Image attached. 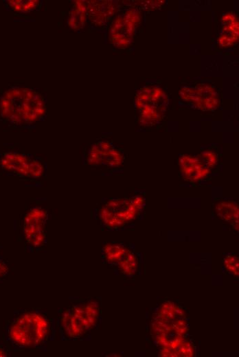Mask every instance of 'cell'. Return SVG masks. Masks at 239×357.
I'll use <instances>...</instances> for the list:
<instances>
[{
    "label": "cell",
    "instance_id": "cell-1",
    "mask_svg": "<svg viewBox=\"0 0 239 357\" xmlns=\"http://www.w3.org/2000/svg\"><path fill=\"white\" fill-rule=\"evenodd\" d=\"M45 101L39 92L25 87H12L0 97V117L16 126H27L42 119Z\"/></svg>",
    "mask_w": 239,
    "mask_h": 357
},
{
    "label": "cell",
    "instance_id": "cell-2",
    "mask_svg": "<svg viewBox=\"0 0 239 357\" xmlns=\"http://www.w3.org/2000/svg\"><path fill=\"white\" fill-rule=\"evenodd\" d=\"M50 324L38 311H25L16 316L7 329V338L19 349H35L47 340Z\"/></svg>",
    "mask_w": 239,
    "mask_h": 357
},
{
    "label": "cell",
    "instance_id": "cell-3",
    "mask_svg": "<svg viewBox=\"0 0 239 357\" xmlns=\"http://www.w3.org/2000/svg\"><path fill=\"white\" fill-rule=\"evenodd\" d=\"M99 315L100 308L96 301L73 304L61 314L60 328L66 338H81L96 325Z\"/></svg>",
    "mask_w": 239,
    "mask_h": 357
},
{
    "label": "cell",
    "instance_id": "cell-4",
    "mask_svg": "<svg viewBox=\"0 0 239 357\" xmlns=\"http://www.w3.org/2000/svg\"><path fill=\"white\" fill-rule=\"evenodd\" d=\"M144 203L141 196L110 200L100 209V220L109 229L122 227L137 217Z\"/></svg>",
    "mask_w": 239,
    "mask_h": 357
},
{
    "label": "cell",
    "instance_id": "cell-5",
    "mask_svg": "<svg viewBox=\"0 0 239 357\" xmlns=\"http://www.w3.org/2000/svg\"><path fill=\"white\" fill-rule=\"evenodd\" d=\"M0 168L5 173L26 178H38L45 173L41 160L18 152L1 154Z\"/></svg>",
    "mask_w": 239,
    "mask_h": 357
},
{
    "label": "cell",
    "instance_id": "cell-6",
    "mask_svg": "<svg viewBox=\"0 0 239 357\" xmlns=\"http://www.w3.org/2000/svg\"><path fill=\"white\" fill-rule=\"evenodd\" d=\"M136 103L141 123L146 126L154 125L161 118L165 96L159 89H149L137 96Z\"/></svg>",
    "mask_w": 239,
    "mask_h": 357
},
{
    "label": "cell",
    "instance_id": "cell-7",
    "mask_svg": "<svg viewBox=\"0 0 239 357\" xmlns=\"http://www.w3.org/2000/svg\"><path fill=\"white\" fill-rule=\"evenodd\" d=\"M47 218L46 211L39 207L30 209L24 217V238L34 247H39L43 244Z\"/></svg>",
    "mask_w": 239,
    "mask_h": 357
},
{
    "label": "cell",
    "instance_id": "cell-8",
    "mask_svg": "<svg viewBox=\"0 0 239 357\" xmlns=\"http://www.w3.org/2000/svg\"><path fill=\"white\" fill-rule=\"evenodd\" d=\"M133 11H126L118 15L111 23L109 29V39L118 48L126 47L133 40L135 30V19Z\"/></svg>",
    "mask_w": 239,
    "mask_h": 357
},
{
    "label": "cell",
    "instance_id": "cell-9",
    "mask_svg": "<svg viewBox=\"0 0 239 357\" xmlns=\"http://www.w3.org/2000/svg\"><path fill=\"white\" fill-rule=\"evenodd\" d=\"M87 162L91 165L116 168L122 165L123 156L111 143L99 141L89 149L87 155Z\"/></svg>",
    "mask_w": 239,
    "mask_h": 357
},
{
    "label": "cell",
    "instance_id": "cell-10",
    "mask_svg": "<svg viewBox=\"0 0 239 357\" xmlns=\"http://www.w3.org/2000/svg\"><path fill=\"white\" fill-rule=\"evenodd\" d=\"M179 168L183 178L191 183L206 179L211 173L198 157L190 154L179 157Z\"/></svg>",
    "mask_w": 239,
    "mask_h": 357
},
{
    "label": "cell",
    "instance_id": "cell-11",
    "mask_svg": "<svg viewBox=\"0 0 239 357\" xmlns=\"http://www.w3.org/2000/svg\"><path fill=\"white\" fill-rule=\"evenodd\" d=\"M115 8L108 1H92L87 5V12L89 20L95 25H103L114 14Z\"/></svg>",
    "mask_w": 239,
    "mask_h": 357
},
{
    "label": "cell",
    "instance_id": "cell-12",
    "mask_svg": "<svg viewBox=\"0 0 239 357\" xmlns=\"http://www.w3.org/2000/svg\"><path fill=\"white\" fill-rule=\"evenodd\" d=\"M215 211L223 220L231 224L234 229H238V205L233 200H222L215 206Z\"/></svg>",
    "mask_w": 239,
    "mask_h": 357
},
{
    "label": "cell",
    "instance_id": "cell-13",
    "mask_svg": "<svg viewBox=\"0 0 239 357\" xmlns=\"http://www.w3.org/2000/svg\"><path fill=\"white\" fill-rule=\"evenodd\" d=\"M87 16V4L76 1L69 11L67 25L73 30H80L84 26Z\"/></svg>",
    "mask_w": 239,
    "mask_h": 357
},
{
    "label": "cell",
    "instance_id": "cell-14",
    "mask_svg": "<svg viewBox=\"0 0 239 357\" xmlns=\"http://www.w3.org/2000/svg\"><path fill=\"white\" fill-rule=\"evenodd\" d=\"M116 264L120 273L126 275H134L137 272L139 261L137 255L127 249L124 257Z\"/></svg>",
    "mask_w": 239,
    "mask_h": 357
},
{
    "label": "cell",
    "instance_id": "cell-15",
    "mask_svg": "<svg viewBox=\"0 0 239 357\" xmlns=\"http://www.w3.org/2000/svg\"><path fill=\"white\" fill-rule=\"evenodd\" d=\"M127 248L118 243H107L102 248L104 258L110 264H117L125 255Z\"/></svg>",
    "mask_w": 239,
    "mask_h": 357
},
{
    "label": "cell",
    "instance_id": "cell-16",
    "mask_svg": "<svg viewBox=\"0 0 239 357\" xmlns=\"http://www.w3.org/2000/svg\"><path fill=\"white\" fill-rule=\"evenodd\" d=\"M6 4L14 12L26 13L36 10L41 3L38 1H8Z\"/></svg>",
    "mask_w": 239,
    "mask_h": 357
},
{
    "label": "cell",
    "instance_id": "cell-17",
    "mask_svg": "<svg viewBox=\"0 0 239 357\" xmlns=\"http://www.w3.org/2000/svg\"><path fill=\"white\" fill-rule=\"evenodd\" d=\"M175 303L172 301H166L160 306L157 313V318L170 321L176 318L174 312Z\"/></svg>",
    "mask_w": 239,
    "mask_h": 357
},
{
    "label": "cell",
    "instance_id": "cell-18",
    "mask_svg": "<svg viewBox=\"0 0 239 357\" xmlns=\"http://www.w3.org/2000/svg\"><path fill=\"white\" fill-rule=\"evenodd\" d=\"M223 266L228 273L238 277L239 258L236 254L227 255L223 259Z\"/></svg>",
    "mask_w": 239,
    "mask_h": 357
},
{
    "label": "cell",
    "instance_id": "cell-19",
    "mask_svg": "<svg viewBox=\"0 0 239 357\" xmlns=\"http://www.w3.org/2000/svg\"><path fill=\"white\" fill-rule=\"evenodd\" d=\"M198 157L203 164L210 170L216 167L219 159L217 153L213 150L203 151Z\"/></svg>",
    "mask_w": 239,
    "mask_h": 357
},
{
    "label": "cell",
    "instance_id": "cell-20",
    "mask_svg": "<svg viewBox=\"0 0 239 357\" xmlns=\"http://www.w3.org/2000/svg\"><path fill=\"white\" fill-rule=\"evenodd\" d=\"M152 332H154L156 336L161 334H169L172 330V326L170 321L157 318L151 326Z\"/></svg>",
    "mask_w": 239,
    "mask_h": 357
},
{
    "label": "cell",
    "instance_id": "cell-21",
    "mask_svg": "<svg viewBox=\"0 0 239 357\" xmlns=\"http://www.w3.org/2000/svg\"><path fill=\"white\" fill-rule=\"evenodd\" d=\"M177 356L192 357L195 354L193 344L188 341H183L176 350Z\"/></svg>",
    "mask_w": 239,
    "mask_h": 357
},
{
    "label": "cell",
    "instance_id": "cell-22",
    "mask_svg": "<svg viewBox=\"0 0 239 357\" xmlns=\"http://www.w3.org/2000/svg\"><path fill=\"white\" fill-rule=\"evenodd\" d=\"M172 330L175 334L184 336L189 330L188 323L185 319H177L171 323Z\"/></svg>",
    "mask_w": 239,
    "mask_h": 357
},
{
    "label": "cell",
    "instance_id": "cell-23",
    "mask_svg": "<svg viewBox=\"0 0 239 357\" xmlns=\"http://www.w3.org/2000/svg\"><path fill=\"white\" fill-rule=\"evenodd\" d=\"M184 340L183 336L175 334V336L170 341L169 348L173 351H176Z\"/></svg>",
    "mask_w": 239,
    "mask_h": 357
},
{
    "label": "cell",
    "instance_id": "cell-24",
    "mask_svg": "<svg viewBox=\"0 0 239 357\" xmlns=\"http://www.w3.org/2000/svg\"><path fill=\"white\" fill-rule=\"evenodd\" d=\"M174 310L177 316H179L181 319L187 318V316L186 311L182 307L175 305Z\"/></svg>",
    "mask_w": 239,
    "mask_h": 357
},
{
    "label": "cell",
    "instance_id": "cell-25",
    "mask_svg": "<svg viewBox=\"0 0 239 357\" xmlns=\"http://www.w3.org/2000/svg\"><path fill=\"white\" fill-rule=\"evenodd\" d=\"M8 271V267L0 255V277L3 276Z\"/></svg>",
    "mask_w": 239,
    "mask_h": 357
},
{
    "label": "cell",
    "instance_id": "cell-26",
    "mask_svg": "<svg viewBox=\"0 0 239 357\" xmlns=\"http://www.w3.org/2000/svg\"><path fill=\"white\" fill-rule=\"evenodd\" d=\"M8 352H6L5 349L0 345V356H7Z\"/></svg>",
    "mask_w": 239,
    "mask_h": 357
}]
</instances>
